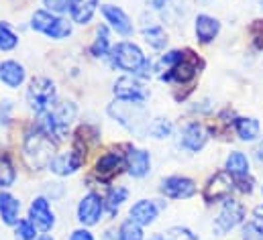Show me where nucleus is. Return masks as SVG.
I'll list each match as a JSON object with an SVG mask.
<instances>
[{
    "label": "nucleus",
    "instance_id": "obj_1",
    "mask_svg": "<svg viewBox=\"0 0 263 240\" xmlns=\"http://www.w3.org/2000/svg\"><path fill=\"white\" fill-rule=\"evenodd\" d=\"M55 141L41 128V126H33L23 143V159L25 163L33 169V171H41L45 167H49V163L55 157Z\"/></svg>",
    "mask_w": 263,
    "mask_h": 240
},
{
    "label": "nucleus",
    "instance_id": "obj_2",
    "mask_svg": "<svg viewBox=\"0 0 263 240\" xmlns=\"http://www.w3.org/2000/svg\"><path fill=\"white\" fill-rule=\"evenodd\" d=\"M78 114V108L73 102H55L45 114H41L39 126L53 138V141H64L69 130V124L73 122Z\"/></svg>",
    "mask_w": 263,
    "mask_h": 240
},
{
    "label": "nucleus",
    "instance_id": "obj_3",
    "mask_svg": "<svg viewBox=\"0 0 263 240\" xmlns=\"http://www.w3.org/2000/svg\"><path fill=\"white\" fill-rule=\"evenodd\" d=\"M55 102H58V88L49 77L37 75L29 82L27 104L35 114H45Z\"/></svg>",
    "mask_w": 263,
    "mask_h": 240
},
{
    "label": "nucleus",
    "instance_id": "obj_4",
    "mask_svg": "<svg viewBox=\"0 0 263 240\" xmlns=\"http://www.w3.org/2000/svg\"><path fill=\"white\" fill-rule=\"evenodd\" d=\"M110 61L121 71H125L129 75H137L143 69V65L147 63V57L143 55V51H141L139 45H135L131 41H121V43L112 45V49H110Z\"/></svg>",
    "mask_w": 263,
    "mask_h": 240
},
{
    "label": "nucleus",
    "instance_id": "obj_5",
    "mask_svg": "<svg viewBox=\"0 0 263 240\" xmlns=\"http://www.w3.org/2000/svg\"><path fill=\"white\" fill-rule=\"evenodd\" d=\"M243 220H245V208H243V204L237 202V199H233V197H229V199H224L218 216L214 218L212 230H214L216 236H224L231 230H235Z\"/></svg>",
    "mask_w": 263,
    "mask_h": 240
},
{
    "label": "nucleus",
    "instance_id": "obj_6",
    "mask_svg": "<svg viewBox=\"0 0 263 240\" xmlns=\"http://www.w3.org/2000/svg\"><path fill=\"white\" fill-rule=\"evenodd\" d=\"M237 189V185H235V177L231 175V173H227V171H218V173H214L208 183L204 185V199L208 202V204H214V202H224V199H229L231 197V193Z\"/></svg>",
    "mask_w": 263,
    "mask_h": 240
},
{
    "label": "nucleus",
    "instance_id": "obj_7",
    "mask_svg": "<svg viewBox=\"0 0 263 240\" xmlns=\"http://www.w3.org/2000/svg\"><path fill=\"white\" fill-rule=\"evenodd\" d=\"M115 98L119 102H131V104L143 106L149 98V92L135 75H125V77H119L115 84Z\"/></svg>",
    "mask_w": 263,
    "mask_h": 240
},
{
    "label": "nucleus",
    "instance_id": "obj_8",
    "mask_svg": "<svg viewBox=\"0 0 263 240\" xmlns=\"http://www.w3.org/2000/svg\"><path fill=\"white\" fill-rule=\"evenodd\" d=\"M84 161H86V149L73 147L66 153H58L47 169L60 177H67V175H73L84 165Z\"/></svg>",
    "mask_w": 263,
    "mask_h": 240
},
{
    "label": "nucleus",
    "instance_id": "obj_9",
    "mask_svg": "<svg viewBox=\"0 0 263 240\" xmlns=\"http://www.w3.org/2000/svg\"><path fill=\"white\" fill-rule=\"evenodd\" d=\"M104 208H106V204H104V199H102L98 193H94V191L86 193V195L80 199L78 210H76L78 222L84 224V226H94V224H98L100 218H102V214H104Z\"/></svg>",
    "mask_w": 263,
    "mask_h": 240
},
{
    "label": "nucleus",
    "instance_id": "obj_10",
    "mask_svg": "<svg viewBox=\"0 0 263 240\" xmlns=\"http://www.w3.org/2000/svg\"><path fill=\"white\" fill-rule=\"evenodd\" d=\"M198 69H200L198 55H194L192 51H186L184 53V59L180 61L176 67H172L170 71L161 73L159 77L163 82H172V84H188V82H192L198 75Z\"/></svg>",
    "mask_w": 263,
    "mask_h": 240
},
{
    "label": "nucleus",
    "instance_id": "obj_11",
    "mask_svg": "<svg viewBox=\"0 0 263 240\" xmlns=\"http://www.w3.org/2000/svg\"><path fill=\"white\" fill-rule=\"evenodd\" d=\"M159 191L170 199H188L196 193V183L186 175H170L161 179Z\"/></svg>",
    "mask_w": 263,
    "mask_h": 240
},
{
    "label": "nucleus",
    "instance_id": "obj_12",
    "mask_svg": "<svg viewBox=\"0 0 263 240\" xmlns=\"http://www.w3.org/2000/svg\"><path fill=\"white\" fill-rule=\"evenodd\" d=\"M29 220L37 226V230L41 232H51V228L55 226V214L51 210V204L45 195H39L31 202L29 208Z\"/></svg>",
    "mask_w": 263,
    "mask_h": 240
},
{
    "label": "nucleus",
    "instance_id": "obj_13",
    "mask_svg": "<svg viewBox=\"0 0 263 240\" xmlns=\"http://www.w3.org/2000/svg\"><path fill=\"white\" fill-rule=\"evenodd\" d=\"M123 169H127L125 153L110 151V153H104V155L96 161L94 173H96V177H98L100 181H110L112 177H117Z\"/></svg>",
    "mask_w": 263,
    "mask_h": 240
},
{
    "label": "nucleus",
    "instance_id": "obj_14",
    "mask_svg": "<svg viewBox=\"0 0 263 240\" xmlns=\"http://www.w3.org/2000/svg\"><path fill=\"white\" fill-rule=\"evenodd\" d=\"M100 12H102L104 21L108 23V27H110L112 31H117V33L123 35V37H131L133 35L131 16H129L121 6H115V4H102V6H100Z\"/></svg>",
    "mask_w": 263,
    "mask_h": 240
},
{
    "label": "nucleus",
    "instance_id": "obj_15",
    "mask_svg": "<svg viewBox=\"0 0 263 240\" xmlns=\"http://www.w3.org/2000/svg\"><path fill=\"white\" fill-rule=\"evenodd\" d=\"M161 204H157L155 199H139L135 202L129 210V220H133L135 224H139L141 228L143 226H149L157 220L159 212H161Z\"/></svg>",
    "mask_w": 263,
    "mask_h": 240
},
{
    "label": "nucleus",
    "instance_id": "obj_16",
    "mask_svg": "<svg viewBox=\"0 0 263 240\" xmlns=\"http://www.w3.org/2000/svg\"><path fill=\"white\" fill-rule=\"evenodd\" d=\"M206 141H208V132L200 122H188L180 132V147L190 153L202 151Z\"/></svg>",
    "mask_w": 263,
    "mask_h": 240
},
{
    "label": "nucleus",
    "instance_id": "obj_17",
    "mask_svg": "<svg viewBox=\"0 0 263 240\" xmlns=\"http://www.w3.org/2000/svg\"><path fill=\"white\" fill-rule=\"evenodd\" d=\"M125 161H127V171L129 175L141 179L151 171V155L145 149H137V147H127L125 153Z\"/></svg>",
    "mask_w": 263,
    "mask_h": 240
},
{
    "label": "nucleus",
    "instance_id": "obj_18",
    "mask_svg": "<svg viewBox=\"0 0 263 240\" xmlns=\"http://www.w3.org/2000/svg\"><path fill=\"white\" fill-rule=\"evenodd\" d=\"M27 79V69L23 63L14 59L0 61V82L10 88V90H18Z\"/></svg>",
    "mask_w": 263,
    "mask_h": 240
},
{
    "label": "nucleus",
    "instance_id": "obj_19",
    "mask_svg": "<svg viewBox=\"0 0 263 240\" xmlns=\"http://www.w3.org/2000/svg\"><path fill=\"white\" fill-rule=\"evenodd\" d=\"M194 33H196V39L200 43L208 45L212 43L218 33H220V21L210 16V14H198L196 23H194Z\"/></svg>",
    "mask_w": 263,
    "mask_h": 240
},
{
    "label": "nucleus",
    "instance_id": "obj_20",
    "mask_svg": "<svg viewBox=\"0 0 263 240\" xmlns=\"http://www.w3.org/2000/svg\"><path fill=\"white\" fill-rule=\"evenodd\" d=\"M98 2L100 0H71V6H69L71 21L76 25H88L98 10Z\"/></svg>",
    "mask_w": 263,
    "mask_h": 240
},
{
    "label": "nucleus",
    "instance_id": "obj_21",
    "mask_svg": "<svg viewBox=\"0 0 263 240\" xmlns=\"http://www.w3.org/2000/svg\"><path fill=\"white\" fill-rule=\"evenodd\" d=\"M18 212H21V202L8 191H0V218H2V222L6 226H16Z\"/></svg>",
    "mask_w": 263,
    "mask_h": 240
},
{
    "label": "nucleus",
    "instance_id": "obj_22",
    "mask_svg": "<svg viewBox=\"0 0 263 240\" xmlns=\"http://www.w3.org/2000/svg\"><path fill=\"white\" fill-rule=\"evenodd\" d=\"M233 126H235V132L239 134V138L245 143H251L261 134V124L253 116H237L233 120Z\"/></svg>",
    "mask_w": 263,
    "mask_h": 240
},
{
    "label": "nucleus",
    "instance_id": "obj_23",
    "mask_svg": "<svg viewBox=\"0 0 263 240\" xmlns=\"http://www.w3.org/2000/svg\"><path fill=\"white\" fill-rule=\"evenodd\" d=\"M224 169L233 177H245V175H249V159H247V155L241 153V151L229 153L227 163H224Z\"/></svg>",
    "mask_w": 263,
    "mask_h": 240
},
{
    "label": "nucleus",
    "instance_id": "obj_24",
    "mask_svg": "<svg viewBox=\"0 0 263 240\" xmlns=\"http://www.w3.org/2000/svg\"><path fill=\"white\" fill-rule=\"evenodd\" d=\"M110 49H112V45H110L108 27H106V25H100V27L96 29V39H94V43H92V47H90V53H92L94 57H106V55H110Z\"/></svg>",
    "mask_w": 263,
    "mask_h": 240
},
{
    "label": "nucleus",
    "instance_id": "obj_25",
    "mask_svg": "<svg viewBox=\"0 0 263 240\" xmlns=\"http://www.w3.org/2000/svg\"><path fill=\"white\" fill-rule=\"evenodd\" d=\"M143 39L153 49H163L167 45V35L161 29V25H157V23H151V25H145L143 27Z\"/></svg>",
    "mask_w": 263,
    "mask_h": 240
},
{
    "label": "nucleus",
    "instance_id": "obj_26",
    "mask_svg": "<svg viewBox=\"0 0 263 240\" xmlns=\"http://www.w3.org/2000/svg\"><path fill=\"white\" fill-rule=\"evenodd\" d=\"M58 16H60V14H53V12L45 10V8H39V10H35L33 16H31V29L37 31V33H41V35H45V33L51 29V25L58 21Z\"/></svg>",
    "mask_w": 263,
    "mask_h": 240
},
{
    "label": "nucleus",
    "instance_id": "obj_27",
    "mask_svg": "<svg viewBox=\"0 0 263 240\" xmlns=\"http://www.w3.org/2000/svg\"><path fill=\"white\" fill-rule=\"evenodd\" d=\"M14 181H16V169L10 161V157L0 153V189L12 187Z\"/></svg>",
    "mask_w": 263,
    "mask_h": 240
},
{
    "label": "nucleus",
    "instance_id": "obj_28",
    "mask_svg": "<svg viewBox=\"0 0 263 240\" xmlns=\"http://www.w3.org/2000/svg\"><path fill=\"white\" fill-rule=\"evenodd\" d=\"M127 197H129V189H127V187H123V185L112 187V189L108 191L106 199H104L106 210H108L110 214H117V212H119V208H121V206L127 202Z\"/></svg>",
    "mask_w": 263,
    "mask_h": 240
},
{
    "label": "nucleus",
    "instance_id": "obj_29",
    "mask_svg": "<svg viewBox=\"0 0 263 240\" xmlns=\"http://www.w3.org/2000/svg\"><path fill=\"white\" fill-rule=\"evenodd\" d=\"M18 45V35L6 21H0V51H12Z\"/></svg>",
    "mask_w": 263,
    "mask_h": 240
},
{
    "label": "nucleus",
    "instance_id": "obj_30",
    "mask_svg": "<svg viewBox=\"0 0 263 240\" xmlns=\"http://www.w3.org/2000/svg\"><path fill=\"white\" fill-rule=\"evenodd\" d=\"M147 132H149L153 138H159V141H161V138H170L172 132H174V124H172V120H167V118H155V120H151Z\"/></svg>",
    "mask_w": 263,
    "mask_h": 240
},
{
    "label": "nucleus",
    "instance_id": "obj_31",
    "mask_svg": "<svg viewBox=\"0 0 263 240\" xmlns=\"http://www.w3.org/2000/svg\"><path fill=\"white\" fill-rule=\"evenodd\" d=\"M71 31H73L71 23L66 21L64 16H58V21H55V23L51 25V29L45 33V37L55 39V41H62V39H67V37L71 35Z\"/></svg>",
    "mask_w": 263,
    "mask_h": 240
},
{
    "label": "nucleus",
    "instance_id": "obj_32",
    "mask_svg": "<svg viewBox=\"0 0 263 240\" xmlns=\"http://www.w3.org/2000/svg\"><path fill=\"white\" fill-rule=\"evenodd\" d=\"M119 240H145L143 238V228L135 224L133 220H127L119 228Z\"/></svg>",
    "mask_w": 263,
    "mask_h": 240
},
{
    "label": "nucleus",
    "instance_id": "obj_33",
    "mask_svg": "<svg viewBox=\"0 0 263 240\" xmlns=\"http://www.w3.org/2000/svg\"><path fill=\"white\" fill-rule=\"evenodd\" d=\"M184 53L186 51H180V49H174V51H167L161 59H159V63H157V71H161V73H165V71H170L172 67H176L180 61L184 59ZM159 73V75H161Z\"/></svg>",
    "mask_w": 263,
    "mask_h": 240
},
{
    "label": "nucleus",
    "instance_id": "obj_34",
    "mask_svg": "<svg viewBox=\"0 0 263 240\" xmlns=\"http://www.w3.org/2000/svg\"><path fill=\"white\" fill-rule=\"evenodd\" d=\"M16 238L18 240H37V226L29 218H21L16 222Z\"/></svg>",
    "mask_w": 263,
    "mask_h": 240
},
{
    "label": "nucleus",
    "instance_id": "obj_35",
    "mask_svg": "<svg viewBox=\"0 0 263 240\" xmlns=\"http://www.w3.org/2000/svg\"><path fill=\"white\" fill-rule=\"evenodd\" d=\"M165 240H198V236L186 226H172L165 232Z\"/></svg>",
    "mask_w": 263,
    "mask_h": 240
},
{
    "label": "nucleus",
    "instance_id": "obj_36",
    "mask_svg": "<svg viewBox=\"0 0 263 240\" xmlns=\"http://www.w3.org/2000/svg\"><path fill=\"white\" fill-rule=\"evenodd\" d=\"M45 4V10L53 12V14H66L69 12V6H71V0H43Z\"/></svg>",
    "mask_w": 263,
    "mask_h": 240
},
{
    "label": "nucleus",
    "instance_id": "obj_37",
    "mask_svg": "<svg viewBox=\"0 0 263 240\" xmlns=\"http://www.w3.org/2000/svg\"><path fill=\"white\" fill-rule=\"evenodd\" d=\"M243 240H263V228L253 220L243 226Z\"/></svg>",
    "mask_w": 263,
    "mask_h": 240
},
{
    "label": "nucleus",
    "instance_id": "obj_38",
    "mask_svg": "<svg viewBox=\"0 0 263 240\" xmlns=\"http://www.w3.org/2000/svg\"><path fill=\"white\" fill-rule=\"evenodd\" d=\"M10 112H12V102L10 100L0 102V124H8L10 122Z\"/></svg>",
    "mask_w": 263,
    "mask_h": 240
},
{
    "label": "nucleus",
    "instance_id": "obj_39",
    "mask_svg": "<svg viewBox=\"0 0 263 240\" xmlns=\"http://www.w3.org/2000/svg\"><path fill=\"white\" fill-rule=\"evenodd\" d=\"M67 240H96V238H94V234H92L90 230H86V228H78V230H73V232L69 234V238Z\"/></svg>",
    "mask_w": 263,
    "mask_h": 240
},
{
    "label": "nucleus",
    "instance_id": "obj_40",
    "mask_svg": "<svg viewBox=\"0 0 263 240\" xmlns=\"http://www.w3.org/2000/svg\"><path fill=\"white\" fill-rule=\"evenodd\" d=\"M253 222H255V224H259V226L263 228V204L253 210Z\"/></svg>",
    "mask_w": 263,
    "mask_h": 240
},
{
    "label": "nucleus",
    "instance_id": "obj_41",
    "mask_svg": "<svg viewBox=\"0 0 263 240\" xmlns=\"http://www.w3.org/2000/svg\"><path fill=\"white\" fill-rule=\"evenodd\" d=\"M255 159H257L259 163H263V138L257 143V147H255Z\"/></svg>",
    "mask_w": 263,
    "mask_h": 240
},
{
    "label": "nucleus",
    "instance_id": "obj_42",
    "mask_svg": "<svg viewBox=\"0 0 263 240\" xmlns=\"http://www.w3.org/2000/svg\"><path fill=\"white\" fill-rule=\"evenodd\" d=\"M170 4V0H151V6L155 8V10H161V8H165Z\"/></svg>",
    "mask_w": 263,
    "mask_h": 240
},
{
    "label": "nucleus",
    "instance_id": "obj_43",
    "mask_svg": "<svg viewBox=\"0 0 263 240\" xmlns=\"http://www.w3.org/2000/svg\"><path fill=\"white\" fill-rule=\"evenodd\" d=\"M149 240H165L163 234H153V236H149Z\"/></svg>",
    "mask_w": 263,
    "mask_h": 240
},
{
    "label": "nucleus",
    "instance_id": "obj_44",
    "mask_svg": "<svg viewBox=\"0 0 263 240\" xmlns=\"http://www.w3.org/2000/svg\"><path fill=\"white\" fill-rule=\"evenodd\" d=\"M37 240H53V236L51 234H43V236H39Z\"/></svg>",
    "mask_w": 263,
    "mask_h": 240
},
{
    "label": "nucleus",
    "instance_id": "obj_45",
    "mask_svg": "<svg viewBox=\"0 0 263 240\" xmlns=\"http://www.w3.org/2000/svg\"><path fill=\"white\" fill-rule=\"evenodd\" d=\"M259 4H261V8H263V0H259Z\"/></svg>",
    "mask_w": 263,
    "mask_h": 240
},
{
    "label": "nucleus",
    "instance_id": "obj_46",
    "mask_svg": "<svg viewBox=\"0 0 263 240\" xmlns=\"http://www.w3.org/2000/svg\"><path fill=\"white\" fill-rule=\"evenodd\" d=\"M261 193H263V187H261Z\"/></svg>",
    "mask_w": 263,
    "mask_h": 240
}]
</instances>
